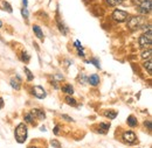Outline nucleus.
Listing matches in <instances>:
<instances>
[{"label": "nucleus", "instance_id": "f257e3e1", "mask_svg": "<svg viewBox=\"0 0 152 148\" xmlns=\"http://www.w3.org/2000/svg\"><path fill=\"white\" fill-rule=\"evenodd\" d=\"M145 23H146V20L144 17L142 15H133L131 18L128 20L126 22V26L130 30H138V29H142L145 27Z\"/></svg>", "mask_w": 152, "mask_h": 148}, {"label": "nucleus", "instance_id": "f03ea898", "mask_svg": "<svg viewBox=\"0 0 152 148\" xmlns=\"http://www.w3.org/2000/svg\"><path fill=\"white\" fill-rule=\"evenodd\" d=\"M27 126L21 123L17 126L15 128V132H14V136H15V140L19 142V144H23L25 140L27 139Z\"/></svg>", "mask_w": 152, "mask_h": 148}, {"label": "nucleus", "instance_id": "7ed1b4c3", "mask_svg": "<svg viewBox=\"0 0 152 148\" xmlns=\"http://www.w3.org/2000/svg\"><path fill=\"white\" fill-rule=\"evenodd\" d=\"M152 9V2L151 0H139L138 4H137V11L143 14V15H146V14H150Z\"/></svg>", "mask_w": 152, "mask_h": 148}, {"label": "nucleus", "instance_id": "20e7f679", "mask_svg": "<svg viewBox=\"0 0 152 148\" xmlns=\"http://www.w3.org/2000/svg\"><path fill=\"white\" fill-rule=\"evenodd\" d=\"M138 43H139L140 48H148V49L151 48V44H152V30L151 29L148 30V32H145L142 36L139 37Z\"/></svg>", "mask_w": 152, "mask_h": 148}, {"label": "nucleus", "instance_id": "39448f33", "mask_svg": "<svg viewBox=\"0 0 152 148\" xmlns=\"http://www.w3.org/2000/svg\"><path fill=\"white\" fill-rule=\"evenodd\" d=\"M111 17H113V19H114L116 22H124V21H126V19L129 18V14L124 9L116 8L114 12H113V15Z\"/></svg>", "mask_w": 152, "mask_h": 148}, {"label": "nucleus", "instance_id": "423d86ee", "mask_svg": "<svg viewBox=\"0 0 152 148\" xmlns=\"http://www.w3.org/2000/svg\"><path fill=\"white\" fill-rule=\"evenodd\" d=\"M122 138H123V141H124L125 144H128V145H133V144H136V141H137V136H136L134 132H132V131H126V132H124Z\"/></svg>", "mask_w": 152, "mask_h": 148}, {"label": "nucleus", "instance_id": "0eeeda50", "mask_svg": "<svg viewBox=\"0 0 152 148\" xmlns=\"http://www.w3.org/2000/svg\"><path fill=\"white\" fill-rule=\"evenodd\" d=\"M33 94L38 98V99H45L47 97V93H46V90L41 86V85H35L33 88Z\"/></svg>", "mask_w": 152, "mask_h": 148}, {"label": "nucleus", "instance_id": "6e6552de", "mask_svg": "<svg viewBox=\"0 0 152 148\" xmlns=\"http://www.w3.org/2000/svg\"><path fill=\"white\" fill-rule=\"evenodd\" d=\"M31 113H32V115H33L34 118H38L40 120H43V119L46 118L45 112L42 111V110H40V109H33V110L31 111Z\"/></svg>", "mask_w": 152, "mask_h": 148}, {"label": "nucleus", "instance_id": "1a4fd4ad", "mask_svg": "<svg viewBox=\"0 0 152 148\" xmlns=\"http://www.w3.org/2000/svg\"><path fill=\"white\" fill-rule=\"evenodd\" d=\"M88 82L90 83V85H93V86H97L98 84H99V76L98 75H91V76H89L88 77Z\"/></svg>", "mask_w": 152, "mask_h": 148}, {"label": "nucleus", "instance_id": "9d476101", "mask_svg": "<svg viewBox=\"0 0 152 148\" xmlns=\"http://www.w3.org/2000/svg\"><path fill=\"white\" fill-rule=\"evenodd\" d=\"M110 128V123H101L98 127V133L101 134H107V132Z\"/></svg>", "mask_w": 152, "mask_h": 148}, {"label": "nucleus", "instance_id": "9b49d317", "mask_svg": "<svg viewBox=\"0 0 152 148\" xmlns=\"http://www.w3.org/2000/svg\"><path fill=\"white\" fill-rule=\"evenodd\" d=\"M11 85H12V88H13L14 90H17V91L20 90V88H21V86H20V77L18 75H17L15 78H12V79H11Z\"/></svg>", "mask_w": 152, "mask_h": 148}, {"label": "nucleus", "instance_id": "f8f14e48", "mask_svg": "<svg viewBox=\"0 0 152 148\" xmlns=\"http://www.w3.org/2000/svg\"><path fill=\"white\" fill-rule=\"evenodd\" d=\"M33 32H34V34L37 35V37H38V38H40L41 41H43V38H45V36H43V33H42L41 28L39 27L38 25H34V26H33Z\"/></svg>", "mask_w": 152, "mask_h": 148}, {"label": "nucleus", "instance_id": "ddd939ff", "mask_svg": "<svg viewBox=\"0 0 152 148\" xmlns=\"http://www.w3.org/2000/svg\"><path fill=\"white\" fill-rule=\"evenodd\" d=\"M126 123H128V125H129L130 127H136V126H137V124H138L137 118H136L134 115H129V117H128V119H126Z\"/></svg>", "mask_w": 152, "mask_h": 148}, {"label": "nucleus", "instance_id": "4468645a", "mask_svg": "<svg viewBox=\"0 0 152 148\" xmlns=\"http://www.w3.org/2000/svg\"><path fill=\"white\" fill-rule=\"evenodd\" d=\"M62 91L64 93H67L68 96H72L74 93V88L70 85V84H66L63 88H62Z\"/></svg>", "mask_w": 152, "mask_h": 148}, {"label": "nucleus", "instance_id": "2eb2a0df", "mask_svg": "<svg viewBox=\"0 0 152 148\" xmlns=\"http://www.w3.org/2000/svg\"><path fill=\"white\" fill-rule=\"evenodd\" d=\"M57 27H58L60 32H61L63 35H67V33H68V30H67V27L63 25V22H61V20H60V19L57 20Z\"/></svg>", "mask_w": 152, "mask_h": 148}, {"label": "nucleus", "instance_id": "dca6fc26", "mask_svg": "<svg viewBox=\"0 0 152 148\" xmlns=\"http://www.w3.org/2000/svg\"><path fill=\"white\" fill-rule=\"evenodd\" d=\"M64 100H66V103H67L68 105H70V106H76V105H77V102H76L72 96H67Z\"/></svg>", "mask_w": 152, "mask_h": 148}, {"label": "nucleus", "instance_id": "f3484780", "mask_svg": "<svg viewBox=\"0 0 152 148\" xmlns=\"http://www.w3.org/2000/svg\"><path fill=\"white\" fill-rule=\"evenodd\" d=\"M151 56H152V49H148V52H144L142 54V58L143 59H151Z\"/></svg>", "mask_w": 152, "mask_h": 148}, {"label": "nucleus", "instance_id": "a211bd4d", "mask_svg": "<svg viewBox=\"0 0 152 148\" xmlns=\"http://www.w3.org/2000/svg\"><path fill=\"white\" fill-rule=\"evenodd\" d=\"M144 68L148 70V73L151 75L152 74V62L151 59H148L145 63H144Z\"/></svg>", "mask_w": 152, "mask_h": 148}, {"label": "nucleus", "instance_id": "6ab92c4d", "mask_svg": "<svg viewBox=\"0 0 152 148\" xmlns=\"http://www.w3.org/2000/svg\"><path fill=\"white\" fill-rule=\"evenodd\" d=\"M104 115L109 119H115L117 117V112L116 111H105L104 112Z\"/></svg>", "mask_w": 152, "mask_h": 148}, {"label": "nucleus", "instance_id": "aec40b11", "mask_svg": "<svg viewBox=\"0 0 152 148\" xmlns=\"http://www.w3.org/2000/svg\"><path fill=\"white\" fill-rule=\"evenodd\" d=\"M21 59H22L25 63H28L29 59H31V56H29V54H28L27 52H22V53H21Z\"/></svg>", "mask_w": 152, "mask_h": 148}, {"label": "nucleus", "instance_id": "412c9836", "mask_svg": "<svg viewBox=\"0 0 152 148\" xmlns=\"http://www.w3.org/2000/svg\"><path fill=\"white\" fill-rule=\"evenodd\" d=\"M25 121H26V123H28V124H32V123L34 121V117L32 115V113H31V112L25 114Z\"/></svg>", "mask_w": 152, "mask_h": 148}, {"label": "nucleus", "instance_id": "4be33fe9", "mask_svg": "<svg viewBox=\"0 0 152 148\" xmlns=\"http://www.w3.org/2000/svg\"><path fill=\"white\" fill-rule=\"evenodd\" d=\"M2 6H4V8L8 12V13H12L13 12V9H12V6L10 5V2L8 1H2Z\"/></svg>", "mask_w": 152, "mask_h": 148}, {"label": "nucleus", "instance_id": "5701e85b", "mask_svg": "<svg viewBox=\"0 0 152 148\" xmlns=\"http://www.w3.org/2000/svg\"><path fill=\"white\" fill-rule=\"evenodd\" d=\"M23 71H25V73H26V76H27V79H28V81H29V82H31V81H33V79H34V76H33V74H32V73H31V70H29V69H28V68H25V69H23Z\"/></svg>", "mask_w": 152, "mask_h": 148}, {"label": "nucleus", "instance_id": "b1692460", "mask_svg": "<svg viewBox=\"0 0 152 148\" xmlns=\"http://www.w3.org/2000/svg\"><path fill=\"white\" fill-rule=\"evenodd\" d=\"M87 63H93V64H95V67L97 69H101V63L98 62L97 58H93V59H90V61H87Z\"/></svg>", "mask_w": 152, "mask_h": 148}, {"label": "nucleus", "instance_id": "393cba45", "mask_svg": "<svg viewBox=\"0 0 152 148\" xmlns=\"http://www.w3.org/2000/svg\"><path fill=\"white\" fill-rule=\"evenodd\" d=\"M21 14H22V17L25 18V20H28V17H29V12H28V9H27L26 7H23V8L21 9Z\"/></svg>", "mask_w": 152, "mask_h": 148}, {"label": "nucleus", "instance_id": "a878e982", "mask_svg": "<svg viewBox=\"0 0 152 148\" xmlns=\"http://www.w3.org/2000/svg\"><path fill=\"white\" fill-rule=\"evenodd\" d=\"M123 0H107V4L109 5V6H116V5H118V4H121Z\"/></svg>", "mask_w": 152, "mask_h": 148}, {"label": "nucleus", "instance_id": "bb28decb", "mask_svg": "<svg viewBox=\"0 0 152 148\" xmlns=\"http://www.w3.org/2000/svg\"><path fill=\"white\" fill-rule=\"evenodd\" d=\"M77 81H78V82H81V84H86V83H87V81H88V78L82 74V75H80V76H78Z\"/></svg>", "mask_w": 152, "mask_h": 148}, {"label": "nucleus", "instance_id": "cd10ccee", "mask_svg": "<svg viewBox=\"0 0 152 148\" xmlns=\"http://www.w3.org/2000/svg\"><path fill=\"white\" fill-rule=\"evenodd\" d=\"M50 145L55 148H61V145L58 144V141H57V140H52V141H50Z\"/></svg>", "mask_w": 152, "mask_h": 148}, {"label": "nucleus", "instance_id": "c85d7f7f", "mask_svg": "<svg viewBox=\"0 0 152 148\" xmlns=\"http://www.w3.org/2000/svg\"><path fill=\"white\" fill-rule=\"evenodd\" d=\"M62 119H64V120H67V121H70V123L74 121L73 118H70V117H68V115H66V114H62Z\"/></svg>", "mask_w": 152, "mask_h": 148}, {"label": "nucleus", "instance_id": "c756f323", "mask_svg": "<svg viewBox=\"0 0 152 148\" xmlns=\"http://www.w3.org/2000/svg\"><path fill=\"white\" fill-rule=\"evenodd\" d=\"M145 126H148L149 131L152 130V126H151V121H145Z\"/></svg>", "mask_w": 152, "mask_h": 148}, {"label": "nucleus", "instance_id": "7c9ffc66", "mask_svg": "<svg viewBox=\"0 0 152 148\" xmlns=\"http://www.w3.org/2000/svg\"><path fill=\"white\" fill-rule=\"evenodd\" d=\"M58 133H60V126H55V128H54V134L58 135Z\"/></svg>", "mask_w": 152, "mask_h": 148}, {"label": "nucleus", "instance_id": "2f4dec72", "mask_svg": "<svg viewBox=\"0 0 152 148\" xmlns=\"http://www.w3.org/2000/svg\"><path fill=\"white\" fill-rule=\"evenodd\" d=\"M4 107V99L2 98H0V110Z\"/></svg>", "mask_w": 152, "mask_h": 148}, {"label": "nucleus", "instance_id": "473e14b6", "mask_svg": "<svg viewBox=\"0 0 152 148\" xmlns=\"http://www.w3.org/2000/svg\"><path fill=\"white\" fill-rule=\"evenodd\" d=\"M22 4H23V7L27 8V6H28V1H27V0H22Z\"/></svg>", "mask_w": 152, "mask_h": 148}, {"label": "nucleus", "instance_id": "72a5a7b5", "mask_svg": "<svg viewBox=\"0 0 152 148\" xmlns=\"http://www.w3.org/2000/svg\"><path fill=\"white\" fill-rule=\"evenodd\" d=\"M77 54H78V56H82V57H84V53H83V50H78V53H77Z\"/></svg>", "mask_w": 152, "mask_h": 148}, {"label": "nucleus", "instance_id": "f704fd0d", "mask_svg": "<svg viewBox=\"0 0 152 148\" xmlns=\"http://www.w3.org/2000/svg\"><path fill=\"white\" fill-rule=\"evenodd\" d=\"M56 79H58V81H62L63 79V76H61V75H56V77H55Z\"/></svg>", "mask_w": 152, "mask_h": 148}, {"label": "nucleus", "instance_id": "c9c22d12", "mask_svg": "<svg viewBox=\"0 0 152 148\" xmlns=\"http://www.w3.org/2000/svg\"><path fill=\"white\" fill-rule=\"evenodd\" d=\"M1 27H2V21L0 20V28H1Z\"/></svg>", "mask_w": 152, "mask_h": 148}, {"label": "nucleus", "instance_id": "e433bc0d", "mask_svg": "<svg viewBox=\"0 0 152 148\" xmlns=\"http://www.w3.org/2000/svg\"><path fill=\"white\" fill-rule=\"evenodd\" d=\"M28 148H38V147H35V146H29Z\"/></svg>", "mask_w": 152, "mask_h": 148}]
</instances>
